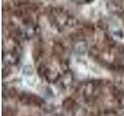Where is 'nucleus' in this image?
I'll list each match as a JSON object with an SVG mask.
<instances>
[{
  "label": "nucleus",
  "mask_w": 124,
  "mask_h": 116,
  "mask_svg": "<svg viewBox=\"0 0 124 116\" xmlns=\"http://www.w3.org/2000/svg\"><path fill=\"white\" fill-rule=\"evenodd\" d=\"M88 1H92V0H88Z\"/></svg>",
  "instance_id": "f257e3e1"
}]
</instances>
